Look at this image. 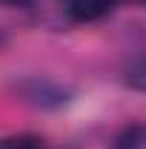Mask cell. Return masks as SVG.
Listing matches in <instances>:
<instances>
[{"mask_svg":"<svg viewBox=\"0 0 146 149\" xmlns=\"http://www.w3.org/2000/svg\"><path fill=\"white\" fill-rule=\"evenodd\" d=\"M15 92L20 95V100L40 106V109H55V106H63L69 100V92L46 77H26V80L15 83Z\"/></svg>","mask_w":146,"mask_h":149,"instance_id":"cell-1","label":"cell"},{"mask_svg":"<svg viewBox=\"0 0 146 149\" xmlns=\"http://www.w3.org/2000/svg\"><path fill=\"white\" fill-rule=\"evenodd\" d=\"M69 17L77 23H95L115 9V0H69Z\"/></svg>","mask_w":146,"mask_h":149,"instance_id":"cell-2","label":"cell"},{"mask_svg":"<svg viewBox=\"0 0 146 149\" xmlns=\"http://www.w3.org/2000/svg\"><path fill=\"white\" fill-rule=\"evenodd\" d=\"M115 149H146V123L129 126V129L120 135V141H117Z\"/></svg>","mask_w":146,"mask_h":149,"instance_id":"cell-3","label":"cell"},{"mask_svg":"<svg viewBox=\"0 0 146 149\" xmlns=\"http://www.w3.org/2000/svg\"><path fill=\"white\" fill-rule=\"evenodd\" d=\"M0 149H46V143L37 135H12L0 138Z\"/></svg>","mask_w":146,"mask_h":149,"instance_id":"cell-4","label":"cell"},{"mask_svg":"<svg viewBox=\"0 0 146 149\" xmlns=\"http://www.w3.org/2000/svg\"><path fill=\"white\" fill-rule=\"evenodd\" d=\"M123 80H126V86H132V89H138V92H146V60H138V63H132L126 72H123Z\"/></svg>","mask_w":146,"mask_h":149,"instance_id":"cell-5","label":"cell"}]
</instances>
